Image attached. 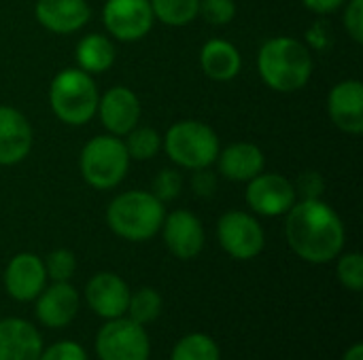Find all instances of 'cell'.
Segmentation results:
<instances>
[{
  "instance_id": "d590c367",
  "label": "cell",
  "mask_w": 363,
  "mask_h": 360,
  "mask_svg": "<svg viewBox=\"0 0 363 360\" xmlns=\"http://www.w3.org/2000/svg\"><path fill=\"white\" fill-rule=\"evenodd\" d=\"M342 360H363V344H353L347 352Z\"/></svg>"
},
{
  "instance_id": "4fadbf2b",
  "label": "cell",
  "mask_w": 363,
  "mask_h": 360,
  "mask_svg": "<svg viewBox=\"0 0 363 360\" xmlns=\"http://www.w3.org/2000/svg\"><path fill=\"white\" fill-rule=\"evenodd\" d=\"M328 112L332 123L349 134H363V83L359 79H345L336 83L328 95Z\"/></svg>"
},
{
  "instance_id": "9c48e42d",
  "label": "cell",
  "mask_w": 363,
  "mask_h": 360,
  "mask_svg": "<svg viewBox=\"0 0 363 360\" xmlns=\"http://www.w3.org/2000/svg\"><path fill=\"white\" fill-rule=\"evenodd\" d=\"M102 23L115 40L136 42L151 32L155 15L149 0H106L102 6Z\"/></svg>"
},
{
  "instance_id": "9a60e30c",
  "label": "cell",
  "mask_w": 363,
  "mask_h": 360,
  "mask_svg": "<svg viewBox=\"0 0 363 360\" xmlns=\"http://www.w3.org/2000/svg\"><path fill=\"white\" fill-rule=\"evenodd\" d=\"M85 301L104 320L125 316L128 301H130V286L125 280L111 272L96 274L85 286Z\"/></svg>"
},
{
  "instance_id": "d4e9b609",
  "label": "cell",
  "mask_w": 363,
  "mask_h": 360,
  "mask_svg": "<svg viewBox=\"0 0 363 360\" xmlns=\"http://www.w3.org/2000/svg\"><path fill=\"white\" fill-rule=\"evenodd\" d=\"M170 360H221L219 346L204 333H189L177 342Z\"/></svg>"
},
{
  "instance_id": "52a82bcc",
  "label": "cell",
  "mask_w": 363,
  "mask_h": 360,
  "mask_svg": "<svg viewBox=\"0 0 363 360\" xmlns=\"http://www.w3.org/2000/svg\"><path fill=\"white\" fill-rule=\"evenodd\" d=\"M217 240L236 261H251L259 257L266 246L262 223L245 210H230L221 214L217 221Z\"/></svg>"
},
{
  "instance_id": "83f0119b",
  "label": "cell",
  "mask_w": 363,
  "mask_h": 360,
  "mask_svg": "<svg viewBox=\"0 0 363 360\" xmlns=\"http://www.w3.org/2000/svg\"><path fill=\"white\" fill-rule=\"evenodd\" d=\"M43 263H45L47 278L51 282H68L74 276V269H77V259L68 248L51 250Z\"/></svg>"
},
{
  "instance_id": "7402d4cb",
  "label": "cell",
  "mask_w": 363,
  "mask_h": 360,
  "mask_svg": "<svg viewBox=\"0 0 363 360\" xmlns=\"http://www.w3.org/2000/svg\"><path fill=\"white\" fill-rule=\"evenodd\" d=\"M74 57H77V68L85 70L91 76L102 74L115 64V57H117L115 42L111 36L100 34V32L87 34L79 40L74 49Z\"/></svg>"
},
{
  "instance_id": "30bf717a",
  "label": "cell",
  "mask_w": 363,
  "mask_h": 360,
  "mask_svg": "<svg viewBox=\"0 0 363 360\" xmlns=\"http://www.w3.org/2000/svg\"><path fill=\"white\" fill-rule=\"evenodd\" d=\"M247 206L259 216H283L298 202L294 182L274 172H262L247 182L245 189Z\"/></svg>"
},
{
  "instance_id": "44dd1931",
  "label": "cell",
  "mask_w": 363,
  "mask_h": 360,
  "mask_svg": "<svg viewBox=\"0 0 363 360\" xmlns=\"http://www.w3.org/2000/svg\"><path fill=\"white\" fill-rule=\"evenodd\" d=\"M200 68L211 81L228 83L240 74L242 55L234 42L223 38H211L200 49Z\"/></svg>"
},
{
  "instance_id": "7c38bea8",
  "label": "cell",
  "mask_w": 363,
  "mask_h": 360,
  "mask_svg": "<svg viewBox=\"0 0 363 360\" xmlns=\"http://www.w3.org/2000/svg\"><path fill=\"white\" fill-rule=\"evenodd\" d=\"M160 231L170 255H174L181 261L196 259L204 248V240H206L204 225L189 210H174L166 214Z\"/></svg>"
},
{
  "instance_id": "1f68e13d",
  "label": "cell",
  "mask_w": 363,
  "mask_h": 360,
  "mask_svg": "<svg viewBox=\"0 0 363 360\" xmlns=\"http://www.w3.org/2000/svg\"><path fill=\"white\" fill-rule=\"evenodd\" d=\"M294 187H296L298 199H321L323 189H325V180H323V176L319 172L308 170V172H302L298 176Z\"/></svg>"
},
{
  "instance_id": "8fae6325",
  "label": "cell",
  "mask_w": 363,
  "mask_h": 360,
  "mask_svg": "<svg viewBox=\"0 0 363 360\" xmlns=\"http://www.w3.org/2000/svg\"><path fill=\"white\" fill-rule=\"evenodd\" d=\"M96 115L100 117L102 127L111 136L123 138L130 129H134L140 123L143 104L130 87L115 85L100 95Z\"/></svg>"
},
{
  "instance_id": "3957f363",
  "label": "cell",
  "mask_w": 363,
  "mask_h": 360,
  "mask_svg": "<svg viewBox=\"0 0 363 360\" xmlns=\"http://www.w3.org/2000/svg\"><path fill=\"white\" fill-rule=\"evenodd\" d=\"M166 216L164 204L151 191H123L113 197L106 208L111 231L128 242H147L162 229Z\"/></svg>"
},
{
  "instance_id": "6da1fadb",
  "label": "cell",
  "mask_w": 363,
  "mask_h": 360,
  "mask_svg": "<svg viewBox=\"0 0 363 360\" xmlns=\"http://www.w3.org/2000/svg\"><path fill=\"white\" fill-rule=\"evenodd\" d=\"M285 216L287 244L302 261L323 265L342 252L345 223L323 199H298Z\"/></svg>"
},
{
  "instance_id": "5bb4252c",
  "label": "cell",
  "mask_w": 363,
  "mask_h": 360,
  "mask_svg": "<svg viewBox=\"0 0 363 360\" xmlns=\"http://www.w3.org/2000/svg\"><path fill=\"white\" fill-rule=\"evenodd\" d=\"M47 286V272L40 257L34 252L15 255L4 269V289L15 301H34Z\"/></svg>"
},
{
  "instance_id": "836d02e7",
  "label": "cell",
  "mask_w": 363,
  "mask_h": 360,
  "mask_svg": "<svg viewBox=\"0 0 363 360\" xmlns=\"http://www.w3.org/2000/svg\"><path fill=\"white\" fill-rule=\"evenodd\" d=\"M191 189H194V193L200 195V197H211V195L217 191V174L211 172V168L194 170Z\"/></svg>"
},
{
  "instance_id": "603a6c76",
  "label": "cell",
  "mask_w": 363,
  "mask_h": 360,
  "mask_svg": "<svg viewBox=\"0 0 363 360\" xmlns=\"http://www.w3.org/2000/svg\"><path fill=\"white\" fill-rule=\"evenodd\" d=\"M160 23L170 28L189 25L198 17L200 0H149Z\"/></svg>"
},
{
  "instance_id": "e575fe53",
  "label": "cell",
  "mask_w": 363,
  "mask_h": 360,
  "mask_svg": "<svg viewBox=\"0 0 363 360\" xmlns=\"http://www.w3.org/2000/svg\"><path fill=\"white\" fill-rule=\"evenodd\" d=\"M304 8L315 13V15H330L336 13L338 8H342L347 4V0H302Z\"/></svg>"
},
{
  "instance_id": "ba28073f",
  "label": "cell",
  "mask_w": 363,
  "mask_h": 360,
  "mask_svg": "<svg viewBox=\"0 0 363 360\" xmlns=\"http://www.w3.org/2000/svg\"><path fill=\"white\" fill-rule=\"evenodd\" d=\"M96 352L100 360H149L151 342L143 325L130 318H113L98 331Z\"/></svg>"
},
{
  "instance_id": "2e32d148",
  "label": "cell",
  "mask_w": 363,
  "mask_h": 360,
  "mask_svg": "<svg viewBox=\"0 0 363 360\" xmlns=\"http://www.w3.org/2000/svg\"><path fill=\"white\" fill-rule=\"evenodd\" d=\"M36 21L53 34H74L91 19V6L87 0H36Z\"/></svg>"
},
{
  "instance_id": "484cf974",
  "label": "cell",
  "mask_w": 363,
  "mask_h": 360,
  "mask_svg": "<svg viewBox=\"0 0 363 360\" xmlns=\"http://www.w3.org/2000/svg\"><path fill=\"white\" fill-rule=\"evenodd\" d=\"M128 316L130 320L138 323V325H149L153 323L160 312H162V295L155 289H138L136 293H130V301H128Z\"/></svg>"
},
{
  "instance_id": "d6986e66",
  "label": "cell",
  "mask_w": 363,
  "mask_h": 360,
  "mask_svg": "<svg viewBox=\"0 0 363 360\" xmlns=\"http://www.w3.org/2000/svg\"><path fill=\"white\" fill-rule=\"evenodd\" d=\"M219 174L234 182H249L266 168L264 151L253 142H234L217 155Z\"/></svg>"
},
{
  "instance_id": "cb8c5ba5",
  "label": "cell",
  "mask_w": 363,
  "mask_h": 360,
  "mask_svg": "<svg viewBox=\"0 0 363 360\" xmlns=\"http://www.w3.org/2000/svg\"><path fill=\"white\" fill-rule=\"evenodd\" d=\"M125 151L134 161H149L162 151V134L147 125H136L123 136Z\"/></svg>"
},
{
  "instance_id": "f1b7e54d",
  "label": "cell",
  "mask_w": 363,
  "mask_h": 360,
  "mask_svg": "<svg viewBox=\"0 0 363 360\" xmlns=\"http://www.w3.org/2000/svg\"><path fill=\"white\" fill-rule=\"evenodd\" d=\"M198 15L211 25H228L236 17L234 0H200Z\"/></svg>"
},
{
  "instance_id": "277c9868",
  "label": "cell",
  "mask_w": 363,
  "mask_h": 360,
  "mask_svg": "<svg viewBox=\"0 0 363 360\" xmlns=\"http://www.w3.org/2000/svg\"><path fill=\"white\" fill-rule=\"evenodd\" d=\"M98 87L91 74L81 68L60 70L49 85L51 112L64 125L81 127L87 125L98 110Z\"/></svg>"
},
{
  "instance_id": "ac0fdd59",
  "label": "cell",
  "mask_w": 363,
  "mask_h": 360,
  "mask_svg": "<svg viewBox=\"0 0 363 360\" xmlns=\"http://www.w3.org/2000/svg\"><path fill=\"white\" fill-rule=\"evenodd\" d=\"M36 301V318L49 329H62L70 325L79 312V293L68 282H53L45 286Z\"/></svg>"
},
{
  "instance_id": "4dcf8cb0",
  "label": "cell",
  "mask_w": 363,
  "mask_h": 360,
  "mask_svg": "<svg viewBox=\"0 0 363 360\" xmlns=\"http://www.w3.org/2000/svg\"><path fill=\"white\" fill-rule=\"evenodd\" d=\"M345 15H342V23L347 34L351 36L353 42L362 45L363 42V0H347V4L342 6Z\"/></svg>"
},
{
  "instance_id": "7a4b0ae2",
  "label": "cell",
  "mask_w": 363,
  "mask_h": 360,
  "mask_svg": "<svg viewBox=\"0 0 363 360\" xmlns=\"http://www.w3.org/2000/svg\"><path fill=\"white\" fill-rule=\"evenodd\" d=\"M315 70L311 49L294 36L268 38L257 51V72L266 87L279 93H294L308 85Z\"/></svg>"
},
{
  "instance_id": "d6a6232c",
  "label": "cell",
  "mask_w": 363,
  "mask_h": 360,
  "mask_svg": "<svg viewBox=\"0 0 363 360\" xmlns=\"http://www.w3.org/2000/svg\"><path fill=\"white\" fill-rule=\"evenodd\" d=\"M38 360H87V354L74 342H57L43 350Z\"/></svg>"
},
{
  "instance_id": "ffe728a7",
  "label": "cell",
  "mask_w": 363,
  "mask_h": 360,
  "mask_svg": "<svg viewBox=\"0 0 363 360\" xmlns=\"http://www.w3.org/2000/svg\"><path fill=\"white\" fill-rule=\"evenodd\" d=\"M43 337L34 325L21 318L0 320V360H38Z\"/></svg>"
},
{
  "instance_id": "8992f818",
  "label": "cell",
  "mask_w": 363,
  "mask_h": 360,
  "mask_svg": "<svg viewBox=\"0 0 363 360\" xmlns=\"http://www.w3.org/2000/svg\"><path fill=\"white\" fill-rule=\"evenodd\" d=\"M130 155L123 138L102 134L85 142L79 155V170L83 180L96 191H108L123 182L130 170Z\"/></svg>"
},
{
  "instance_id": "e0dca14e",
  "label": "cell",
  "mask_w": 363,
  "mask_h": 360,
  "mask_svg": "<svg viewBox=\"0 0 363 360\" xmlns=\"http://www.w3.org/2000/svg\"><path fill=\"white\" fill-rule=\"evenodd\" d=\"M34 134L23 112L0 104V166H17L32 151Z\"/></svg>"
},
{
  "instance_id": "4316f807",
  "label": "cell",
  "mask_w": 363,
  "mask_h": 360,
  "mask_svg": "<svg viewBox=\"0 0 363 360\" xmlns=\"http://www.w3.org/2000/svg\"><path fill=\"white\" fill-rule=\"evenodd\" d=\"M338 265H336V276L340 284L353 293L363 291V257L359 252H347L338 255Z\"/></svg>"
},
{
  "instance_id": "f546056e",
  "label": "cell",
  "mask_w": 363,
  "mask_h": 360,
  "mask_svg": "<svg viewBox=\"0 0 363 360\" xmlns=\"http://www.w3.org/2000/svg\"><path fill=\"white\" fill-rule=\"evenodd\" d=\"M183 191V176L177 172V170H162L155 178H153V185H151V193L162 202V204H168L172 199H177Z\"/></svg>"
},
{
  "instance_id": "5b68a950",
  "label": "cell",
  "mask_w": 363,
  "mask_h": 360,
  "mask_svg": "<svg viewBox=\"0 0 363 360\" xmlns=\"http://www.w3.org/2000/svg\"><path fill=\"white\" fill-rule=\"evenodd\" d=\"M162 149L177 168L194 172L211 168L217 161L221 144L217 132L208 123L183 119L170 125L162 136Z\"/></svg>"
}]
</instances>
